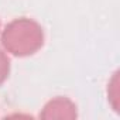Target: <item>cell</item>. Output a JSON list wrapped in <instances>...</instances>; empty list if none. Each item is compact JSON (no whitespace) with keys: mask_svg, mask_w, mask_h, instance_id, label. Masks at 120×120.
Returning <instances> with one entry per match:
<instances>
[{"mask_svg":"<svg viewBox=\"0 0 120 120\" xmlns=\"http://www.w3.org/2000/svg\"><path fill=\"white\" fill-rule=\"evenodd\" d=\"M0 41L7 54L24 58L42 48L45 35L40 23L28 17H19L6 24L0 34Z\"/></svg>","mask_w":120,"mask_h":120,"instance_id":"obj_1","label":"cell"},{"mask_svg":"<svg viewBox=\"0 0 120 120\" xmlns=\"http://www.w3.org/2000/svg\"><path fill=\"white\" fill-rule=\"evenodd\" d=\"M40 117L44 120H74L78 117L76 105L67 96H56L49 99L40 112Z\"/></svg>","mask_w":120,"mask_h":120,"instance_id":"obj_2","label":"cell"},{"mask_svg":"<svg viewBox=\"0 0 120 120\" xmlns=\"http://www.w3.org/2000/svg\"><path fill=\"white\" fill-rule=\"evenodd\" d=\"M10 69H11V62L7 52L4 49H0V86L9 79Z\"/></svg>","mask_w":120,"mask_h":120,"instance_id":"obj_3","label":"cell"}]
</instances>
